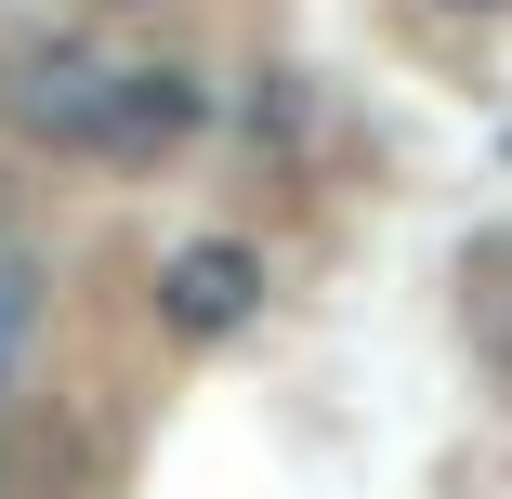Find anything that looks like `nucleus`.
<instances>
[{
	"label": "nucleus",
	"instance_id": "obj_2",
	"mask_svg": "<svg viewBox=\"0 0 512 499\" xmlns=\"http://www.w3.org/2000/svg\"><path fill=\"white\" fill-rule=\"evenodd\" d=\"M158 316H171L184 342L250 329V316H263V250H237V237H184V250L158 263Z\"/></svg>",
	"mask_w": 512,
	"mask_h": 499
},
{
	"label": "nucleus",
	"instance_id": "obj_1",
	"mask_svg": "<svg viewBox=\"0 0 512 499\" xmlns=\"http://www.w3.org/2000/svg\"><path fill=\"white\" fill-rule=\"evenodd\" d=\"M119 79H132V66H106V53H79V40H53V53H27L14 79H0V106H14V132H40V145H92V158H106V119H119Z\"/></svg>",
	"mask_w": 512,
	"mask_h": 499
},
{
	"label": "nucleus",
	"instance_id": "obj_4",
	"mask_svg": "<svg viewBox=\"0 0 512 499\" xmlns=\"http://www.w3.org/2000/svg\"><path fill=\"white\" fill-rule=\"evenodd\" d=\"M14 342H27V263L0 250V368H14Z\"/></svg>",
	"mask_w": 512,
	"mask_h": 499
},
{
	"label": "nucleus",
	"instance_id": "obj_5",
	"mask_svg": "<svg viewBox=\"0 0 512 499\" xmlns=\"http://www.w3.org/2000/svg\"><path fill=\"white\" fill-rule=\"evenodd\" d=\"M447 14H512V0H447Z\"/></svg>",
	"mask_w": 512,
	"mask_h": 499
},
{
	"label": "nucleus",
	"instance_id": "obj_3",
	"mask_svg": "<svg viewBox=\"0 0 512 499\" xmlns=\"http://www.w3.org/2000/svg\"><path fill=\"white\" fill-rule=\"evenodd\" d=\"M184 132H197V79L184 66H132L119 79V119H106V158H158Z\"/></svg>",
	"mask_w": 512,
	"mask_h": 499
}]
</instances>
